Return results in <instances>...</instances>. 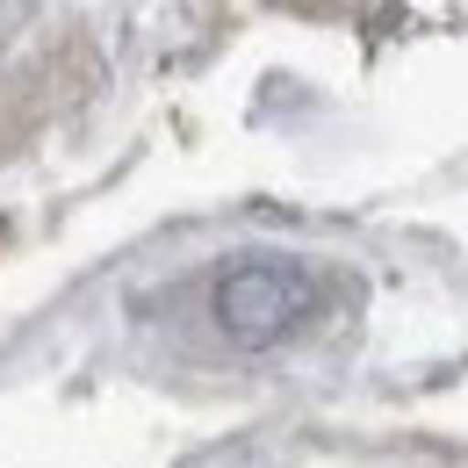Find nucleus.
Segmentation results:
<instances>
[{"label": "nucleus", "mask_w": 468, "mask_h": 468, "mask_svg": "<svg viewBox=\"0 0 468 468\" xmlns=\"http://www.w3.org/2000/svg\"><path fill=\"white\" fill-rule=\"evenodd\" d=\"M310 317H317V274H303L295 260H238L217 282V324L245 353L295 339Z\"/></svg>", "instance_id": "obj_1"}]
</instances>
